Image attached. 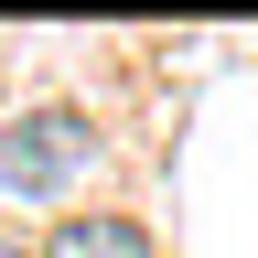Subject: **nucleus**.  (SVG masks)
<instances>
[{
    "label": "nucleus",
    "instance_id": "nucleus-3",
    "mask_svg": "<svg viewBox=\"0 0 258 258\" xmlns=\"http://www.w3.org/2000/svg\"><path fill=\"white\" fill-rule=\"evenodd\" d=\"M0 258H22V247H0Z\"/></svg>",
    "mask_w": 258,
    "mask_h": 258
},
{
    "label": "nucleus",
    "instance_id": "nucleus-2",
    "mask_svg": "<svg viewBox=\"0 0 258 258\" xmlns=\"http://www.w3.org/2000/svg\"><path fill=\"white\" fill-rule=\"evenodd\" d=\"M32 258H151V237H140L129 215H64Z\"/></svg>",
    "mask_w": 258,
    "mask_h": 258
},
{
    "label": "nucleus",
    "instance_id": "nucleus-1",
    "mask_svg": "<svg viewBox=\"0 0 258 258\" xmlns=\"http://www.w3.org/2000/svg\"><path fill=\"white\" fill-rule=\"evenodd\" d=\"M86 161H97V140H86L76 108H32V118L0 129V194H22V205H64V194H86Z\"/></svg>",
    "mask_w": 258,
    "mask_h": 258
}]
</instances>
